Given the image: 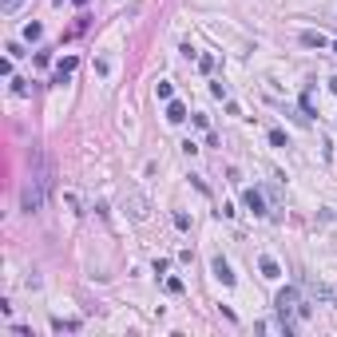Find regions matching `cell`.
Here are the masks:
<instances>
[{"instance_id": "1", "label": "cell", "mask_w": 337, "mask_h": 337, "mask_svg": "<svg viewBox=\"0 0 337 337\" xmlns=\"http://www.w3.org/2000/svg\"><path fill=\"white\" fill-rule=\"evenodd\" d=\"M48 191H52V163H48L44 151H36L32 155V167H28V179H24V191H20V206H24L28 215L44 210Z\"/></svg>"}, {"instance_id": "2", "label": "cell", "mask_w": 337, "mask_h": 337, "mask_svg": "<svg viewBox=\"0 0 337 337\" xmlns=\"http://www.w3.org/2000/svg\"><path fill=\"white\" fill-rule=\"evenodd\" d=\"M274 309L282 313V318H286V322H290V313H298V309H302V302H298V290H293V286L278 290V298H274Z\"/></svg>"}, {"instance_id": "3", "label": "cell", "mask_w": 337, "mask_h": 337, "mask_svg": "<svg viewBox=\"0 0 337 337\" xmlns=\"http://www.w3.org/2000/svg\"><path fill=\"white\" fill-rule=\"evenodd\" d=\"M210 270H215V278L222 282V286H234V270H230L226 258H215V262H210Z\"/></svg>"}, {"instance_id": "4", "label": "cell", "mask_w": 337, "mask_h": 337, "mask_svg": "<svg viewBox=\"0 0 337 337\" xmlns=\"http://www.w3.org/2000/svg\"><path fill=\"white\" fill-rule=\"evenodd\" d=\"M242 199H246V206H250V210H254L258 218H262V215H270V210H266V199H262V191H254V186H250Z\"/></svg>"}, {"instance_id": "5", "label": "cell", "mask_w": 337, "mask_h": 337, "mask_svg": "<svg viewBox=\"0 0 337 337\" xmlns=\"http://www.w3.org/2000/svg\"><path fill=\"white\" fill-rule=\"evenodd\" d=\"M76 56H68V60H60V68H56V79H52V83H64V79L72 76V72H76Z\"/></svg>"}, {"instance_id": "6", "label": "cell", "mask_w": 337, "mask_h": 337, "mask_svg": "<svg viewBox=\"0 0 337 337\" xmlns=\"http://www.w3.org/2000/svg\"><path fill=\"white\" fill-rule=\"evenodd\" d=\"M183 119H186V108L179 103V99H171L167 103V123H183Z\"/></svg>"}, {"instance_id": "7", "label": "cell", "mask_w": 337, "mask_h": 337, "mask_svg": "<svg viewBox=\"0 0 337 337\" xmlns=\"http://www.w3.org/2000/svg\"><path fill=\"white\" fill-rule=\"evenodd\" d=\"M302 44H306V48H325L329 40H325L322 32H302Z\"/></svg>"}, {"instance_id": "8", "label": "cell", "mask_w": 337, "mask_h": 337, "mask_svg": "<svg viewBox=\"0 0 337 337\" xmlns=\"http://www.w3.org/2000/svg\"><path fill=\"white\" fill-rule=\"evenodd\" d=\"M258 266H262V278H282V266H278L274 258H262Z\"/></svg>"}, {"instance_id": "9", "label": "cell", "mask_w": 337, "mask_h": 337, "mask_svg": "<svg viewBox=\"0 0 337 337\" xmlns=\"http://www.w3.org/2000/svg\"><path fill=\"white\" fill-rule=\"evenodd\" d=\"M131 215H135L139 222H143V218H147V202L139 199V195H131Z\"/></svg>"}, {"instance_id": "10", "label": "cell", "mask_w": 337, "mask_h": 337, "mask_svg": "<svg viewBox=\"0 0 337 337\" xmlns=\"http://www.w3.org/2000/svg\"><path fill=\"white\" fill-rule=\"evenodd\" d=\"M155 95H159V99H171V95H175V88H171L167 79H159V83H155Z\"/></svg>"}, {"instance_id": "11", "label": "cell", "mask_w": 337, "mask_h": 337, "mask_svg": "<svg viewBox=\"0 0 337 337\" xmlns=\"http://www.w3.org/2000/svg\"><path fill=\"white\" fill-rule=\"evenodd\" d=\"M40 36H44V28H40V24H28V28H24V40H40Z\"/></svg>"}, {"instance_id": "12", "label": "cell", "mask_w": 337, "mask_h": 337, "mask_svg": "<svg viewBox=\"0 0 337 337\" xmlns=\"http://www.w3.org/2000/svg\"><path fill=\"white\" fill-rule=\"evenodd\" d=\"M270 143H274V147H286V131H278V127H274V131H270Z\"/></svg>"}, {"instance_id": "13", "label": "cell", "mask_w": 337, "mask_h": 337, "mask_svg": "<svg viewBox=\"0 0 337 337\" xmlns=\"http://www.w3.org/2000/svg\"><path fill=\"white\" fill-rule=\"evenodd\" d=\"M167 293H183V282H179V278H167Z\"/></svg>"}, {"instance_id": "14", "label": "cell", "mask_w": 337, "mask_h": 337, "mask_svg": "<svg viewBox=\"0 0 337 337\" xmlns=\"http://www.w3.org/2000/svg\"><path fill=\"white\" fill-rule=\"evenodd\" d=\"M175 226H179V230H191V218H186L183 210H179V215H175Z\"/></svg>"}, {"instance_id": "15", "label": "cell", "mask_w": 337, "mask_h": 337, "mask_svg": "<svg viewBox=\"0 0 337 337\" xmlns=\"http://www.w3.org/2000/svg\"><path fill=\"white\" fill-rule=\"evenodd\" d=\"M20 4H24V0H0V8H4V12H16Z\"/></svg>"}, {"instance_id": "16", "label": "cell", "mask_w": 337, "mask_h": 337, "mask_svg": "<svg viewBox=\"0 0 337 337\" xmlns=\"http://www.w3.org/2000/svg\"><path fill=\"white\" fill-rule=\"evenodd\" d=\"M329 88H333V95H337V76H333V79H329Z\"/></svg>"}, {"instance_id": "17", "label": "cell", "mask_w": 337, "mask_h": 337, "mask_svg": "<svg viewBox=\"0 0 337 337\" xmlns=\"http://www.w3.org/2000/svg\"><path fill=\"white\" fill-rule=\"evenodd\" d=\"M76 4H88V0H76Z\"/></svg>"}]
</instances>
